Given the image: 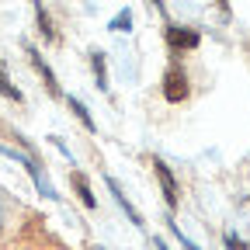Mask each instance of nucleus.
Returning <instances> with one entry per match:
<instances>
[{"label": "nucleus", "mask_w": 250, "mask_h": 250, "mask_svg": "<svg viewBox=\"0 0 250 250\" xmlns=\"http://www.w3.org/2000/svg\"><path fill=\"white\" fill-rule=\"evenodd\" d=\"M153 170H156V181H160V188H164V202H167V208H177V181H174L170 167L160 160V156H153Z\"/></svg>", "instance_id": "1"}, {"label": "nucleus", "mask_w": 250, "mask_h": 250, "mask_svg": "<svg viewBox=\"0 0 250 250\" xmlns=\"http://www.w3.org/2000/svg\"><path fill=\"white\" fill-rule=\"evenodd\" d=\"M164 98L167 101H184L188 98V77L181 66H170L167 77H164Z\"/></svg>", "instance_id": "2"}, {"label": "nucleus", "mask_w": 250, "mask_h": 250, "mask_svg": "<svg viewBox=\"0 0 250 250\" xmlns=\"http://www.w3.org/2000/svg\"><path fill=\"white\" fill-rule=\"evenodd\" d=\"M167 42H170L174 49H195V45L202 42V35H198V31H191V28H170V31H167Z\"/></svg>", "instance_id": "3"}, {"label": "nucleus", "mask_w": 250, "mask_h": 250, "mask_svg": "<svg viewBox=\"0 0 250 250\" xmlns=\"http://www.w3.org/2000/svg\"><path fill=\"white\" fill-rule=\"evenodd\" d=\"M108 191L115 195V202H118V208H122L125 215H129V219H132V223H136V226H143V215H139V212L132 208V202H129V198H125V191H122V188H118V181H115V177H108Z\"/></svg>", "instance_id": "4"}, {"label": "nucleus", "mask_w": 250, "mask_h": 250, "mask_svg": "<svg viewBox=\"0 0 250 250\" xmlns=\"http://www.w3.org/2000/svg\"><path fill=\"white\" fill-rule=\"evenodd\" d=\"M31 62H35V70H39V73L45 77V83H49V90H52V94H59V83H56V77H52V70L45 66V59H42L39 52H31Z\"/></svg>", "instance_id": "5"}, {"label": "nucleus", "mask_w": 250, "mask_h": 250, "mask_svg": "<svg viewBox=\"0 0 250 250\" xmlns=\"http://www.w3.org/2000/svg\"><path fill=\"white\" fill-rule=\"evenodd\" d=\"M73 188H77V195H80V202H83L87 208H94V195H90V188H87V181H83L80 174L73 177Z\"/></svg>", "instance_id": "6"}, {"label": "nucleus", "mask_w": 250, "mask_h": 250, "mask_svg": "<svg viewBox=\"0 0 250 250\" xmlns=\"http://www.w3.org/2000/svg\"><path fill=\"white\" fill-rule=\"evenodd\" d=\"M0 94H7L11 101H21V90H18V87H14V83L4 77V70H0Z\"/></svg>", "instance_id": "7"}, {"label": "nucleus", "mask_w": 250, "mask_h": 250, "mask_svg": "<svg viewBox=\"0 0 250 250\" xmlns=\"http://www.w3.org/2000/svg\"><path fill=\"white\" fill-rule=\"evenodd\" d=\"M66 101H70V108H73V111H77V115H80V122H83V125H87V129H90V132H94V118H90V115H87V108H83V104H80V101H77V98H66Z\"/></svg>", "instance_id": "8"}, {"label": "nucleus", "mask_w": 250, "mask_h": 250, "mask_svg": "<svg viewBox=\"0 0 250 250\" xmlns=\"http://www.w3.org/2000/svg\"><path fill=\"white\" fill-rule=\"evenodd\" d=\"M94 70H98V87L108 90V77H104V56L101 52H94Z\"/></svg>", "instance_id": "9"}, {"label": "nucleus", "mask_w": 250, "mask_h": 250, "mask_svg": "<svg viewBox=\"0 0 250 250\" xmlns=\"http://www.w3.org/2000/svg\"><path fill=\"white\" fill-rule=\"evenodd\" d=\"M167 226H170V233H174V236H177V243H181V247H184V250H198V247H195V243H191V240H188V236H184V233H181V229H177V226H174V219H167Z\"/></svg>", "instance_id": "10"}, {"label": "nucleus", "mask_w": 250, "mask_h": 250, "mask_svg": "<svg viewBox=\"0 0 250 250\" xmlns=\"http://www.w3.org/2000/svg\"><path fill=\"white\" fill-rule=\"evenodd\" d=\"M111 28H122V31H129V28H132V11H122V14L111 21Z\"/></svg>", "instance_id": "11"}, {"label": "nucleus", "mask_w": 250, "mask_h": 250, "mask_svg": "<svg viewBox=\"0 0 250 250\" xmlns=\"http://www.w3.org/2000/svg\"><path fill=\"white\" fill-rule=\"evenodd\" d=\"M35 14H39V24H42V31H45V39H56V31H52V24H49V14H45V7H39Z\"/></svg>", "instance_id": "12"}, {"label": "nucleus", "mask_w": 250, "mask_h": 250, "mask_svg": "<svg viewBox=\"0 0 250 250\" xmlns=\"http://www.w3.org/2000/svg\"><path fill=\"white\" fill-rule=\"evenodd\" d=\"M226 247H229V250H247V247H243V240H240L236 233H226Z\"/></svg>", "instance_id": "13"}, {"label": "nucleus", "mask_w": 250, "mask_h": 250, "mask_svg": "<svg viewBox=\"0 0 250 250\" xmlns=\"http://www.w3.org/2000/svg\"><path fill=\"white\" fill-rule=\"evenodd\" d=\"M156 250H167V247H164V243H160V240H156Z\"/></svg>", "instance_id": "14"}, {"label": "nucleus", "mask_w": 250, "mask_h": 250, "mask_svg": "<svg viewBox=\"0 0 250 250\" xmlns=\"http://www.w3.org/2000/svg\"><path fill=\"white\" fill-rule=\"evenodd\" d=\"M98 250H104V247H98Z\"/></svg>", "instance_id": "15"}, {"label": "nucleus", "mask_w": 250, "mask_h": 250, "mask_svg": "<svg viewBox=\"0 0 250 250\" xmlns=\"http://www.w3.org/2000/svg\"><path fill=\"white\" fill-rule=\"evenodd\" d=\"M0 223H4V219H0Z\"/></svg>", "instance_id": "16"}]
</instances>
